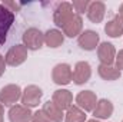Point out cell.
<instances>
[{"label": "cell", "mask_w": 123, "mask_h": 122, "mask_svg": "<svg viewBox=\"0 0 123 122\" xmlns=\"http://www.w3.org/2000/svg\"><path fill=\"white\" fill-rule=\"evenodd\" d=\"M74 13H73V6L72 3H67V1H63L60 4H57V7L55 9V13H53V22L56 26L59 27H64L72 19H73Z\"/></svg>", "instance_id": "1"}, {"label": "cell", "mask_w": 123, "mask_h": 122, "mask_svg": "<svg viewBox=\"0 0 123 122\" xmlns=\"http://www.w3.org/2000/svg\"><path fill=\"white\" fill-rule=\"evenodd\" d=\"M13 22H14V13H13V10L7 9L4 4H0V46L4 45L7 33L10 30Z\"/></svg>", "instance_id": "2"}, {"label": "cell", "mask_w": 123, "mask_h": 122, "mask_svg": "<svg viewBox=\"0 0 123 122\" xmlns=\"http://www.w3.org/2000/svg\"><path fill=\"white\" fill-rule=\"evenodd\" d=\"M52 79L56 85H69L73 81V70L70 65L67 63H59L52 70Z\"/></svg>", "instance_id": "3"}, {"label": "cell", "mask_w": 123, "mask_h": 122, "mask_svg": "<svg viewBox=\"0 0 123 122\" xmlns=\"http://www.w3.org/2000/svg\"><path fill=\"white\" fill-rule=\"evenodd\" d=\"M43 43H44V34L39 29L30 27L23 33V45L26 46V49L37 50L42 47Z\"/></svg>", "instance_id": "4"}, {"label": "cell", "mask_w": 123, "mask_h": 122, "mask_svg": "<svg viewBox=\"0 0 123 122\" xmlns=\"http://www.w3.org/2000/svg\"><path fill=\"white\" fill-rule=\"evenodd\" d=\"M27 59V49L25 45H16L10 47L4 56L6 65L9 66H19Z\"/></svg>", "instance_id": "5"}, {"label": "cell", "mask_w": 123, "mask_h": 122, "mask_svg": "<svg viewBox=\"0 0 123 122\" xmlns=\"http://www.w3.org/2000/svg\"><path fill=\"white\" fill-rule=\"evenodd\" d=\"M43 96V91L36 86V85H29L25 88V91L22 92V103L23 106H27V108H34L39 105L40 99Z\"/></svg>", "instance_id": "6"}, {"label": "cell", "mask_w": 123, "mask_h": 122, "mask_svg": "<svg viewBox=\"0 0 123 122\" xmlns=\"http://www.w3.org/2000/svg\"><path fill=\"white\" fill-rule=\"evenodd\" d=\"M22 98V89L19 85H6L4 88H1L0 91V103L10 106L13 103H16L19 99Z\"/></svg>", "instance_id": "7"}, {"label": "cell", "mask_w": 123, "mask_h": 122, "mask_svg": "<svg viewBox=\"0 0 123 122\" xmlns=\"http://www.w3.org/2000/svg\"><path fill=\"white\" fill-rule=\"evenodd\" d=\"M76 103H77V106L82 111H85V112H93V109L96 108V103H97L96 93L92 91L79 92L77 96H76Z\"/></svg>", "instance_id": "8"}, {"label": "cell", "mask_w": 123, "mask_h": 122, "mask_svg": "<svg viewBox=\"0 0 123 122\" xmlns=\"http://www.w3.org/2000/svg\"><path fill=\"white\" fill-rule=\"evenodd\" d=\"M97 58L100 65H112L116 59V49L112 43L103 42L97 46Z\"/></svg>", "instance_id": "9"}, {"label": "cell", "mask_w": 123, "mask_h": 122, "mask_svg": "<svg viewBox=\"0 0 123 122\" xmlns=\"http://www.w3.org/2000/svg\"><path fill=\"white\" fill-rule=\"evenodd\" d=\"M92 76V68L87 62H77L73 70V82L76 85L86 83Z\"/></svg>", "instance_id": "10"}, {"label": "cell", "mask_w": 123, "mask_h": 122, "mask_svg": "<svg viewBox=\"0 0 123 122\" xmlns=\"http://www.w3.org/2000/svg\"><path fill=\"white\" fill-rule=\"evenodd\" d=\"M30 108L23 106V105H14L9 109V119L10 122H31Z\"/></svg>", "instance_id": "11"}, {"label": "cell", "mask_w": 123, "mask_h": 122, "mask_svg": "<svg viewBox=\"0 0 123 122\" xmlns=\"http://www.w3.org/2000/svg\"><path fill=\"white\" fill-rule=\"evenodd\" d=\"M77 43L83 50H94L99 46V34L93 30H85L79 34Z\"/></svg>", "instance_id": "12"}, {"label": "cell", "mask_w": 123, "mask_h": 122, "mask_svg": "<svg viewBox=\"0 0 123 122\" xmlns=\"http://www.w3.org/2000/svg\"><path fill=\"white\" fill-rule=\"evenodd\" d=\"M113 114V103L107 99H100L96 103V108L93 109L94 119H107Z\"/></svg>", "instance_id": "13"}, {"label": "cell", "mask_w": 123, "mask_h": 122, "mask_svg": "<svg viewBox=\"0 0 123 122\" xmlns=\"http://www.w3.org/2000/svg\"><path fill=\"white\" fill-rule=\"evenodd\" d=\"M87 17L93 23H100L106 13V6L103 1H92L87 7Z\"/></svg>", "instance_id": "14"}, {"label": "cell", "mask_w": 123, "mask_h": 122, "mask_svg": "<svg viewBox=\"0 0 123 122\" xmlns=\"http://www.w3.org/2000/svg\"><path fill=\"white\" fill-rule=\"evenodd\" d=\"M72 101H73V95L67 89H57V91H55L53 98H52V102L57 108H60L62 111L67 109L69 106H72Z\"/></svg>", "instance_id": "15"}, {"label": "cell", "mask_w": 123, "mask_h": 122, "mask_svg": "<svg viewBox=\"0 0 123 122\" xmlns=\"http://www.w3.org/2000/svg\"><path fill=\"white\" fill-rule=\"evenodd\" d=\"M83 29V20L79 14H74L73 19L63 27V34H66L67 37H76L77 34L82 33Z\"/></svg>", "instance_id": "16"}, {"label": "cell", "mask_w": 123, "mask_h": 122, "mask_svg": "<svg viewBox=\"0 0 123 122\" xmlns=\"http://www.w3.org/2000/svg\"><path fill=\"white\" fill-rule=\"evenodd\" d=\"M97 73L105 81H116L122 76V72L116 66H112V65H99Z\"/></svg>", "instance_id": "17"}, {"label": "cell", "mask_w": 123, "mask_h": 122, "mask_svg": "<svg viewBox=\"0 0 123 122\" xmlns=\"http://www.w3.org/2000/svg\"><path fill=\"white\" fill-rule=\"evenodd\" d=\"M44 114H46V116L50 119L52 122H62L63 121V111H62L60 108H57L52 101H47L44 105H43V109H42Z\"/></svg>", "instance_id": "18"}, {"label": "cell", "mask_w": 123, "mask_h": 122, "mask_svg": "<svg viewBox=\"0 0 123 122\" xmlns=\"http://www.w3.org/2000/svg\"><path fill=\"white\" fill-rule=\"evenodd\" d=\"M105 32L110 37H119V36H122L123 34V22L120 20V17L115 16L110 22H107L106 26H105Z\"/></svg>", "instance_id": "19"}, {"label": "cell", "mask_w": 123, "mask_h": 122, "mask_svg": "<svg viewBox=\"0 0 123 122\" xmlns=\"http://www.w3.org/2000/svg\"><path fill=\"white\" fill-rule=\"evenodd\" d=\"M64 40V36L57 29H50L44 33V43L49 47H59Z\"/></svg>", "instance_id": "20"}, {"label": "cell", "mask_w": 123, "mask_h": 122, "mask_svg": "<svg viewBox=\"0 0 123 122\" xmlns=\"http://www.w3.org/2000/svg\"><path fill=\"white\" fill-rule=\"evenodd\" d=\"M85 121H86V114L77 105L67 108V112L64 115V122H85Z\"/></svg>", "instance_id": "21"}, {"label": "cell", "mask_w": 123, "mask_h": 122, "mask_svg": "<svg viewBox=\"0 0 123 122\" xmlns=\"http://www.w3.org/2000/svg\"><path fill=\"white\" fill-rule=\"evenodd\" d=\"M89 4H90V1H89V0H73V3H72L73 9L77 12V14H79V16H80L82 13L87 12Z\"/></svg>", "instance_id": "22"}, {"label": "cell", "mask_w": 123, "mask_h": 122, "mask_svg": "<svg viewBox=\"0 0 123 122\" xmlns=\"http://www.w3.org/2000/svg\"><path fill=\"white\" fill-rule=\"evenodd\" d=\"M31 122H52L43 111H36L31 116Z\"/></svg>", "instance_id": "23"}, {"label": "cell", "mask_w": 123, "mask_h": 122, "mask_svg": "<svg viewBox=\"0 0 123 122\" xmlns=\"http://www.w3.org/2000/svg\"><path fill=\"white\" fill-rule=\"evenodd\" d=\"M115 63H116V68H117L119 70H123V49L122 50H119V53L116 55Z\"/></svg>", "instance_id": "24"}, {"label": "cell", "mask_w": 123, "mask_h": 122, "mask_svg": "<svg viewBox=\"0 0 123 122\" xmlns=\"http://www.w3.org/2000/svg\"><path fill=\"white\" fill-rule=\"evenodd\" d=\"M4 70H6V61H4V56L0 55V76L4 73Z\"/></svg>", "instance_id": "25"}, {"label": "cell", "mask_w": 123, "mask_h": 122, "mask_svg": "<svg viewBox=\"0 0 123 122\" xmlns=\"http://www.w3.org/2000/svg\"><path fill=\"white\" fill-rule=\"evenodd\" d=\"M4 119V109H3V105L0 103V122H3Z\"/></svg>", "instance_id": "26"}, {"label": "cell", "mask_w": 123, "mask_h": 122, "mask_svg": "<svg viewBox=\"0 0 123 122\" xmlns=\"http://www.w3.org/2000/svg\"><path fill=\"white\" fill-rule=\"evenodd\" d=\"M119 17H120V20L123 22V3L120 4V7H119V14H117Z\"/></svg>", "instance_id": "27"}, {"label": "cell", "mask_w": 123, "mask_h": 122, "mask_svg": "<svg viewBox=\"0 0 123 122\" xmlns=\"http://www.w3.org/2000/svg\"><path fill=\"white\" fill-rule=\"evenodd\" d=\"M87 122H100V121H97V119H90V121H87Z\"/></svg>", "instance_id": "28"}]
</instances>
